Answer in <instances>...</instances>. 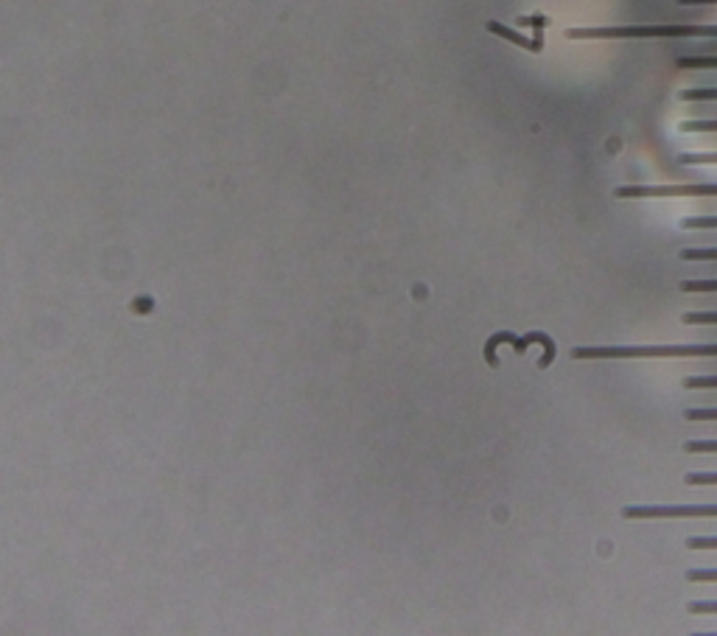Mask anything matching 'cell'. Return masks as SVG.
Instances as JSON below:
<instances>
[{
  "label": "cell",
  "instance_id": "cell-10",
  "mask_svg": "<svg viewBox=\"0 0 717 636\" xmlns=\"http://www.w3.org/2000/svg\"><path fill=\"white\" fill-rule=\"evenodd\" d=\"M681 320L687 326H706V323H717V311H687Z\"/></svg>",
  "mask_w": 717,
  "mask_h": 636
},
{
  "label": "cell",
  "instance_id": "cell-18",
  "mask_svg": "<svg viewBox=\"0 0 717 636\" xmlns=\"http://www.w3.org/2000/svg\"><path fill=\"white\" fill-rule=\"evenodd\" d=\"M678 160L684 166H706V163H717V152H712V155H681Z\"/></svg>",
  "mask_w": 717,
  "mask_h": 636
},
{
  "label": "cell",
  "instance_id": "cell-7",
  "mask_svg": "<svg viewBox=\"0 0 717 636\" xmlns=\"http://www.w3.org/2000/svg\"><path fill=\"white\" fill-rule=\"evenodd\" d=\"M681 261H717V247H689V250H681Z\"/></svg>",
  "mask_w": 717,
  "mask_h": 636
},
{
  "label": "cell",
  "instance_id": "cell-6",
  "mask_svg": "<svg viewBox=\"0 0 717 636\" xmlns=\"http://www.w3.org/2000/svg\"><path fill=\"white\" fill-rule=\"evenodd\" d=\"M499 342H513V348H516L519 354H527V340H516L513 334H499V337H493V340L488 342V348H485V351H488V362H491V365H496V356H493V351H496V345H499Z\"/></svg>",
  "mask_w": 717,
  "mask_h": 636
},
{
  "label": "cell",
  "instance_id": "cell-3",
  "mask_svg": "<svg viewBox=\"0 0 717 636\" xmlns=\"http://www.w3.org/2000/svg\"><path fill=\"white\" fill-rule=\"evenodd\" d=\"M617 199H645V197H717V185H622L614 191Z\"/></svg>",
  "mask_w": 717,
  "mask_h": 636
},
{
  "label": "cell",
  "instance_id": "cell-12",
  "mask_svg": "<svg viewBox=\"0 0 717 636\" xmlns=\"http://www.w3.org/2000/svg\"><path fill=\"white\" fill-rule=\"evenodd\" d=\"M524 340L541 342V345H544V351H547V354H544V359L538 362V368H547L549 362H552V356H555V345H552V340H549V337H544V334H527Z\"/></svg>",
  "mask_w": 717,
  "mask_h": 636
},
{
  "label": "cell",
  "instance_id": "cell-23",
  "mask_svg": "<svg viewBox=\"0 0 717 636\" xmlns=\"http://www.w3.org/2000/svg\"><path fill=\"white\" fill-rule=\"evenodd\" d=\"M681 6H706V3H715L717 6V0H678Z\"/></svg>",
  "mask_w": 717,
  "mask_h": 636
},
{
  "label": "cell",
  "instance_id": "cell-22",
  "mask_svg": "<svg viewBox=\"0 0 717 636\" xmlns=\"http://www.w3.org/2000/svg\"><path fill=\"white\" fill-rule=\"evenodd\" d=\"M521 26H533V29H547L549 17L544 15H533V17H519Z\"/></svg>",
  "mask_w": 717,
  "mask_h": 636
},
{
  "label": "cell",
  "instance_id": "cell-2",
  "mask_svg": "<svg viewBox=\"0 0 717 636\" xmlns=\"http://www.w3.org/2000/svg\"><path fill=\"white\" fill-rule=\"evenodd\" d=\"M622 519H717V505H628Z\"/></svg>",
  "mask_w": 717,
  "mask_h": 636
},
{
  "label": "cell",
  "instance_id": "cell-13",
  "mask_svg": "<svg viewBox=\"0 0 717 636\" xmlns=\"http://www.w3.org/2000/svg\"><path fill=\"white\" fill-rule=\"evenodd\" d=\"M681 292L687 295H695V292H717V278L715 281H681Z\"/></svg>",
  "mask_w": 717,
  "mask_h": 636
},
{
  "label": "cell",
  "instance_id": "cell-21",
  "mask_svg": "<svg viewBox=\"0 0 717 636\" xmlns=\"http://www.w3.org/2000/svg\"><path fill=\"white\" fill-rule=\"evenodd\" d=\"M689 614H717V600H706V603H689Z\"/></svg>",
  "mask_w": 717,
  "mask_h": 636
},
{
  "label": "cell",
  "instance_id": "cell-8",
  "mask_svg": "<svg viewBox=\"0 0 717 636\" xmlns=\"http://www.w3.org/2000/svg\"><path fill=\"white\" fill-rule=\"evenodd\" d=\"M684 230H717V216H689L681 222Z\"/></svg>",
  "mask_w": 717,
  "mask_h": 636
},
{
  "label": "cell",
  "instance_id": "cell-19",
  "mask_svg": "<svg viewBox=\"0 0 717 636\" xmlns=\"http://www.w3.org/2000/svg\"><path fill=\"white\" fill-rule=\"evenodd\" d=\"M684 132H717V121H684Z\"/></svg>",
  "mask_w": 717,
  "mask_h": 636
},
{
  "label": "cell",
  "instance_id": "cell-15",
  "mask_svg": "<svg viewBox=\"0 0 717 636\" xmlns=\"http://www.w3.org/2000/svg\"><path fill=\"white\" fill-rule=\"evenodd\" d=\"M689 583H717V569H687Z\"/></svg>",
  "mask_w": 717,
  "mask_h": 636
},
{
  "label": "cell",
  "instance_id": "cell-1",
  "mask_svg": "<svg viewBox=\"0 0 717 636\" xmlns=\"http://www.w3.org/2000/svg\"><path fill=\"white\" fill-rule=\"evenodd\" d=\"M695 359V356H717V342L701 345H577L572 348V359Z\"/></svg>",
  "mask_w": 717,
  "mask_h": 636
},
{
  "label": "cell",
  "instance_id": "cell-11",
  "mask_svg": "<svg viewBox=\"0 0 717 636\" xmlns=\"http://www.w3.org/2000/svg\"><path fill=\"white\" fill-rule=\"evenodd\" d=\"M687 454H717V440H687L684 443Z\"/></svg>",
  "mask_w": 717,
  "mask_h": 636
},
{
  "label": "cell",
  "instance_id": "cell-9",
  "mask_svg": "<svg viewBox=\"0 0 717 636\" xmlns=\"http://www.w3.org/2000/svg\"><path fill=\"white\" fill-rule=\"evenodd\" d=\"M684 101H717V87H692L681 93Z\"/></svg>",
  "mask_w": 717,
  "mask_h": 636
},
{
  "label": "cell",
  "instance_id": "cell-14",
  "mask_svg": "<svg viewBox=\"0 0 717 636\" xmlns=\"http://www.w3.org/2000/svg\"><path fill=\"white\" fill-rule=\"evenodd\" d=\"M684 387L687 390H709V387H715L717 390V376H687Z\"/></svg>",
  "mask_w": 717,
  "mask_h": 636
},
{
  "label": "cell",
  "instance_id": "cell-20",
  "mask_svg": "<svg viewBox=\"0 0 717 636\" xmlns=\"http://www.w3.org/2000/svg\"><path fill=\"white\" fill-rule=\"evenodd\" d=\"M684 418H687V421H717V407L715 410H695V407H692V410L684 412Z\"/></svg>",
  "mask_w": 717,
  "mask_h": 636
},
{
  "label": "cell",
  "instance_id": "cell-5",
  "mask_svg": "<svg viewBox=\"0 0 717 636\" xmlns=\"http://www.w3.org/2000/svg\"><path fill=\"white\" fill-rule=\"evenodd\" d=\"M678 68H684V71H717V57H678Z\"/></svg>",
  "mask_w": 717,
  "mask_h": 636
},
{
  "label": "cell",
  "instance_id": "cell-4",
  "mask_svg": "<svg viewBox=\"0 0 717 636\" xmlns=\"http://www.w3.org/2000/svg\"><path fill=\"white\" fill-rule=\"evenodd\" d=\"M485 29L491 31V34H496V37L507 40V43L519 45V48H524V51H533V54H541V51H544V40H541V34H535V40H530V37H524V34H519V31L507 29L505 23H496V20H491Z\"/></svg>",
  "mask_w": 717,
  "mask_h": 636
},
{
  "label": "cell",
  "instance_id": "cell-17",
  "mask_svg": "<svg viewBox=\"0 0 717 636\" xmlns=\"http://www.w3.org/2000/svg\"><path fill=\"white\" fill-rule=\"evenodd\" d=\"M687 547L689 550H717V536L715 538H709V536L687 538Z\"/></svg>",
  "mask_w": 717,
  "mask_h": 636
},
{
  "label": "cell",
  "instance_id": "cell-16",
  "mask_svg": "<svg viewBox=\"0 0 717 636\" xmlns=\"http://www.w3.org/2000/svg\"><path fill=\"white\" fill-rule=\"evenodd\" d=\"M684 482L687 485H717V471H692V474H687L684 477Z\"/></svg>",
  "mask_w": 717,
  "mask_h": 636
}]
</instances>
